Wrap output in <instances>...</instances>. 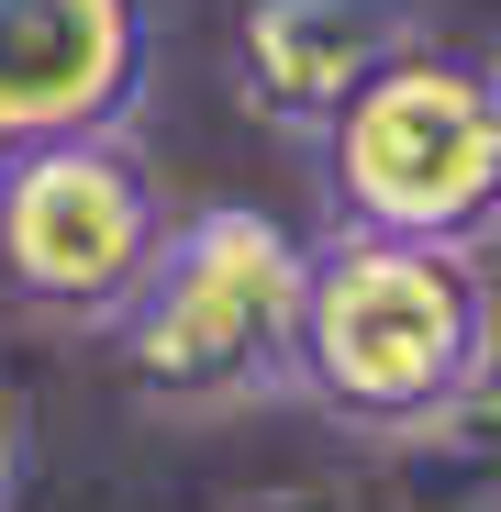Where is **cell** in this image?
<instances>
[{
    "instance_id": "obj_1",
    "label": "cell",
    "mask_w": 501,
    "mask_h": 512,
    "mask_svg": "<svg viewBox=\"0 0 501 512\" xmlns=\"http://www.w3.org/2000/svg\"><path fill=\"white\" fill-rule=\"evenodd\" d=\"M490 379H501V301L468 245H412L368 223H334L312 245L290 401H312L368 446H424L490 401Z\"/></svg>"
},
{
    "instance_id": "obj_2",
    "label": "cell",
    "mask_w": 501,
    "mask_h": 512,
    "mask_svg": "<svg viewBox=\"0 0 501 512\" xmlns=\"http://www.w3.org/2000/svg\"><path fill=\"white\" fill-rule=\"evenodd\" d=\"M301 301L312 245L257 201L179 212L156 279L112 323V368L145 412H245L301 390Z\"/></svg>"
},
{
    "instance_id": "obj_3",
    "label": "cell",
    "mask_w": 501,
    "mask_h": 512,
    "mask_svg": "<svg viewBox=\"0 0 501 512\" xmlns=\"http://www.w3.org/2000/svg\"><path fill=\"white\" fill-rule=\"evenodd\" d=\"M312 156H323L334 223L479 256L501 234V56H468V45L424 34L401 67L368 78V101Z\"/></svg>"
},
{
    "instance_id": "obj_4",
    "label": "cell",
    "mask_w": 501,
    "mask_h": 512,
    "mask_svg": "<svg viewBox=\"0 0 501 512\" xmlns=\"http://www.w3.org/2000/svg\"><path fill=\"white\" fill-rule=\"evenodd\" d=\"M167 234H179V212H167L134 134H78L0 167V290L45 323L112 334L134 290L156 279Z\"/></svg>"
},
{
    "instance_id": "obj_5",
    "label": "cell",
    "mask_w": 501,
    "mask_h": 512,
    "mask_svg": "<svg viewBox=\"0 0 501 512\" xmlns=\"http://www.w3.org/2000/svg\"><path fill=\"white\" fill-rule=\"evenodd\" d=\"M156 78L145 0H0V156L134 134Z\"/></svg>"
},
{
    "instance_id": "obj_6",
    "label": "cell",
    "mask_w": 501,
    "mask_h": 512,
    "mask_svg": "<svg viewBox=\"0 0 501 512\" xmlns=\"http://www.w3.org/2000/svg\"><path fill=\"white\" fill-rule=\"evenodd\" d=\"M424 45L412 0H245L234 12V90L257 123L323 145L368 101V78Z\"/></svg>"
},
{
    "instance_id": "obj_7",
    "label": "cell",
    "mask_w": 501,
    "mask_h": 512,
    "mask_svg": "<svg viewBox=\"0 0 501 512\" xmlns=\"http://www.w3.org/2000/svg\"><path fill=\"white\" fill-rule=\"evenodd\" d=\"M212 512H368L346 479H245V490H223Z\"/></svg>"
},
{
    "instance_id": "obj_8",
    "label": "cell",
    "mask_w": 501,
    "mask_h": 512,
    "mask_svg": "<svg viewBox=\"0 0 501 512\" xmlns=\"http://www.w3.org/2000/svg\"><path fill=\"white\" fill-rule=\"evenodd\" d=\"M0 501H12V412H0Z\"/></svg>"
}]
</instances>
